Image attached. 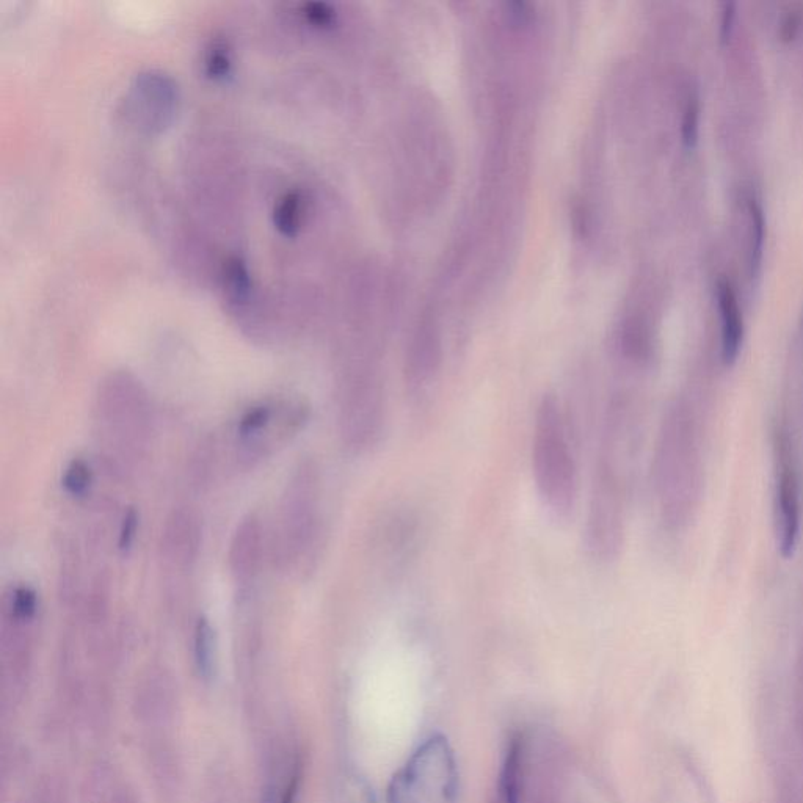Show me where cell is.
<instances>
[{
  "instance_id": "7",
  "label": "cell",
  "mask_w": 803,
  "mask_h": 803,
  "mask_svg": "<svg viewBox=\"0 0 803 803\" xmlns=\"http://www.w3.org/2000/svg\"><path fill=\"white\" fill-rule=\"evenodd\" d=\"M617 466L598 460L585 523V546L592 559L612 560L622 545V491Z\"/></svg>"
},
{
  "instance_id": "21",
  "label": "cell",
  "mask_w": 803,
  "mask_h": 803,
  "mask_svg": "<svg viewBox=\"0 0 803 803\" xmlns=\"http://www.w3.org/2000/svg\"><path fill=\"white\" fill-rule=\"evenodd\" d=\"M347 796L344 803H375L371 789L367 788L366 783L355 780L346 785Z\"/></svg>"
},
{
  "instance_id": "14",
  "label": "cell",
  "mask_w": 803,
  "mask_h": 803,
  "mask_svg": "<svg viewBox=\"0 0 803 803\" xmlns=\"http://www.w3.org/2000/svg\"><path fill=\"white\" fill-rule=\"evenodd\" d=\"M306 215V200L302 192L292 190L278 201L273 211V225L283 236L295 237Z\"/></svg>"
},
{
  "instance_id": "23",
  "label": "cell",
  "mask_w": 803,
  "mask_h": 803,
  "mask_svg": "<svg viewBox=\"0 0 803 803\" xmlns=\"http://www.w3.org/2000/svg\"><path fill=\"white\" fill-rule=\"evenodd\" d=\"M800 21H802V15H800L799 11H789L788 15L783 18L782 26H780V35H782L785 40L793 38L794 33L799 29Z\"/></svg>"
},
{
  "instance_id": "8",
  "label": "cell",
  "mask_w": 803,
  "mask_h": 803,
  "mask_svg": "<svg viewBox=\"0 0 803 803\" xmlns=\"http://www.w3.org/2000/svg\"><path fill=\"white\" fill-rule=\"evenodd\" d=\"M200 545L201 526L198 516L186 509L171 513L160 542L165 570L175 573L179 578L186 575L197 562Z\"/></svg>"
},
{
  "instance_id": "16",
  "label": "cell",
  "mask_w": 803,
  "mask_h": 803,
  "mask_svg": "<svg viewBox=\"0 0 803 803\" xmlns=\"http://www.w3.org/2000/svg\"><path fill=\"white\" fill-rule=\"evenodd\" d=\"M233 51L228 41L217 38L204 54V74L214 82H225L233 74Z\"/></svg>"
},
{
  "instance_id": "20",
  "label": "cell",
  "mask_w": 803,
  "mask_h": 803,
  "mask_svg": "<svg viewBox=\"0 0 803 803\" xmlns=\"http://www.w3.org/2000/svg\"><path fill=\"white\" fill-rule=\"evenodd\" d=\"M305 16L309 24L316 27H330L336 19L335 10L327 4L306 5Z\"/></svg>"
},
{
  "instance_id": "17",
  "label": "cell",
  "mask_w": 803,
  "mask_h": 803,
  "mask_svg": "<svg viewBox=\"0 0 803 803\" xmlns=\"http://www.w3.org/2000/svg\"><path fill=\"white\" fill-rule=\"evenodd\" d=\"M91 480H93V476H91V469L87 462L80 458H74L73 462L65 468L62 485L68 495L82 498L90 490Z\"/></svg>"
},
{
  "instance_id": "10",
  "label": "cell",
  "mask_w": 803,
  "mask_h": 803,
  "mask_svg": "<svg viewBox=\"0 0 803 803\" xmlns=\"http://www.w3.org/2000/svg\"><path fill=\"white\" fill-rule=\"evenodd\" d=\"M780 466H778L777 480V535L780 549L783 556H791L796 548L797 537H799L800 527V506L799 488H797V477L794 473L793 465L785 457V449L782 447L780 454Z\"/></svg>"
},
{
  "instance_id": "3",
  "label": "cell",
  "mask_w": 803,
  "mask_h": 803,
  "mask_svg": "<svg viewBox=\"0 0 803 803\" xmlns=\"http://www.w3.org/2000/svg\"><path fill=\"white\" fill-rule=\"evenodd\" d=\"M322 534L320 474L313 460H303L289 476L273 538L275 562L284 570L298 568L316 554Z\"/></svg>"
},
{
  "instance_id": "1",
  "label": "cell",
  "mask_w": 803,
  "mask_h": 803,
  "mask_svg": "<svg viewBox=\"0 0 803 803\" xmlns=\"http://www.w3.org/2000/svg\"><path fill=\"white\" fill-rule=\"evenodd\" d=\"M153 405L146 389L128 372H115L99 386L95 435L99 455L118 477H129L148 457L153 441Z\"/></svg>"
},
{
  "instance_id": "18",
  "label": "cell",
  "mask_w": 803,
  "mask_h": 803,
  "mask_svg": "<svg viewBox=\"0 0 803 803\" xmlns=\"http://www.w3.org/2000/svg\"><path fill=\"white\" fill-rule=\"evenodd\" d=\"M750 214H752L753 239H752V267L760 266L761 255H763L764 244V214L760 204L756 200H750Z\"/></svg>"
},
{
  "instance_id": "6",
  "label": "cell",
  "mask_w": 803,
  "mask_h": 803,
  "mask_svg": "<svg viewBox=\"0 0 803 803\" xmlns=\"http://www.w3.org/2000/svg\"><path fill=\"white\" fill-rule=\"evenodd\" d=\"M339 430L347 447L363 452L378 443L385 429L386 391L371 369H353L338 394Z\"/></svg>"
},
{
  "instance_id": "24",
  "label": "cell",
  "mask_w": 803,
  "mask_h": 803,
  "mask_svg": "<svg viewBox=\"0 0 803 803\" xmlns=\"http://www.w3.org/2000/svg\"><path fill=\"white\" fill-rule=\"evenodd\" d=\"M734 19V2H725L724 11H722V22H720V38L725 40L731 30V24Z\"/></svg>"
},
{
  "instance_id": "11",
  "label": "cell",
  "mask_w": 803,
  "mask_h": 803,
  "mask_svg": "<svg viewBox=\"0 0 803 803\" xmlns=\"http://www.w3.org/2000/svg\"><path fill=\"white\" fill-rule=\"evenodd\" d=\"M717 300H719L720 316H722V358L730 364L738 357L741 349L744 324L738 298L731 288L730 281L720 278L717 283Z\"/></svg>"
},
{
  "instance_id": "12",
  "label": "cell",
  "mask_w": 803,
  "mask_h": 803,
  "mask_svg": "<svg viewBox=\"0 0 803 803\" xmlns=\"http://www.w3.org/2000/svg\"><path fill=\"white\" fill-rule=\"evenodd\" d=\"M523 753V739H521V736L512 739L509 749H507L506 760L502 764L496 803H520Z\"/></svg>"
},
{
  "instance_id": "4",
  "label": "cell",
  "mask_w": 803,
  "mask_h": 803,
  "mask_svg": "<svg viewBox=\"0 0 803 803\" xmlns=\"http://www.w3.org/2000/svg\"><path fill=\"white\" fill-rule=\"evenodd\" d=\"M309 418V407L297 397L264 400L248 408L233 433V458L248 469L291 441Z\"/></svg>"
},
{
  "instance_id": "25",
  "label": "cell",
  "mask_w": 803,
  "mask_h": 803,
  "mask_svg": "<svg viewBox=\"0 0 803 803\" xmlns=\"http://www.w3.org/2000/svg\"><path fill=\"white\" fill-rule=\"evenodd\" d=\"M298 793V777H292L291 783H289L288 788H286V793L283 796V802L281 803H295V797H297Z\"/></svg>"
},
{
  "instance_id": "5",
  "label": "cell",
  "mask_w": 803,
  "mask_h": 803,
  "mask_svg": "<svg viewBox=\"0 0 803 803\" xmlns=\"http://www.w3.org/2000/svg\"><path fill=\"white\" fill-rule=\"evenodd\" d=\"M457 793L454 750L443 734H433L391 778L386 800L388 803H455Z\"/></svg>"
},
{
  "instance_id": "9",
  "label": "cell",
  "mask_w": 803,
  "mask_h": 803,
  "mask_svg": "<svg viewBox=\"0 0 803 803\" xmlns=\"http://www.w3.org/2000/svg\"><path fill=\"white\" fill-rule=\"evenodd\" d=\"M264 557V531L259 518L247 516L240 521L229 545V570L240 593H248L261 570Z\"/></svg>"
},
{
  "instance_id": "22",
  "label": "cell",
  "mask_w": 803,
  "mask_h": 803,
  "mask_svg": "<svg viewBox=\"0 0 803 803\" xmlns=\"http://www.w3.org/2000/svg\"><path fill=\"white\" fill-rule=\"evenodd\" d=\"M135 532H137V515L134 510H131L128 515H124L123 523H121L120 540H118L121 551L131 548Z\"/></svg>"
},
{
  "instance_id": "19",
  "label": "cell",
  "mask_w": 803,
  "mask_h": 803,
  "mask_svg": "<svg viewBox=\"0 0 803 803\" xmlns=\"http://www.w3.org/2000/svg\"><path fill=\"white\" fill-rule=\"evenodd\" d=\"M698 117H700V102L698 98L689 99L683 117V139L686 145H694L697 140Z\"/></svg>"
},
{
  "instance_id": "2",
  "label": "cell",
  "mask_w": 803,
  "mask_h": 803,
  "mask_svg": "<svg viewBox=\"0 0 803 803\" xmlns=\"http://www.w3.org/2000/svg\"><path fill=\"white\" fill-rule=\"evenodd\" d=\"M532 471L543 506L565 520L578 499V469L568 443L567 426L559 399L546 393L535 413Z\"/></svg>"
},
{
  "instance_id": "15",
  "label": "cell",
  "mask_w": 803,
  "mask_h": 803,
  "mask_svg": "<svg viewBox=\"0 0 803 803\" xmlns=\"http://www.w3.org/2000/svg\"><path fill=\"white\" fill-rule=\"evenodd\" d=\"M195 636H193V650H195V662H197L198 672L204 678H211L214 670L215 661V636L214 629L208 618H198L195 625Z\"/></svg>"
},
{
  "instance_id": "13",
  "label": "cell",
  "mask_w": 803,
  "mask_h": 803,
  "mask_svg": "<svg viewBox=\"0 0 803 803\" xmlns=\"http://www.w3.org/2000/svg\"><path fill=\"white\" fill-rule=\"evenodd\" d=\"M223 286H225L226 297L234 308L242 309L248 306L251 292H253V280H251L250 270L244 259L233 256L225 262Z\"/></svg>"
}]
</instances>
